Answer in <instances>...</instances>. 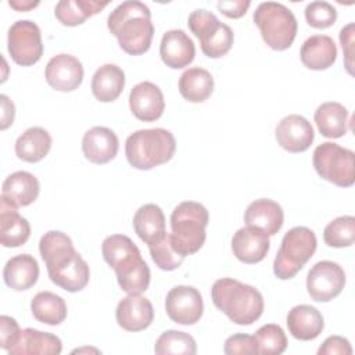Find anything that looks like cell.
<instances>
[{
	"label": "cell",
	"instance_id": "1",
	"mask_svg": "<svg viewBox=\"0 0 355 355\" xmlns=\"http://www.w3.org/2000/svg\"><path fill=\"white\" fill-rule=\"evenodd\" d=\"M42 259L47 266L50 280L65 291L83 290L90 279L87 262L75 250L71 237L60 230L44 233L39 241Z\"/></svg>",
	"mask_w": 355,
	"mask_h": 355
},
{
	"label": "cell",
	"instance_id": "2",
	"mask_svg": "<svg viewBox=\"0 0 355 355\" xmlns=\"http://www.w3.org/2000/svg\"><path fill=\"white\" fill-rule=\"evenodd\" d=\"M101 254L114 269L121 290L141 294L150 286V268L141 258L137 245L125 234H111L103 240Z\"/></svg>",
	"mask_w": 355,
	"mask_h": 355
},
{
	"label": "cell",
	"instance_id": "3",
	"mask_svg": "<svg viewBox=\"0 0 355 355\" xmlns=\"http://www.w3.org/2000/svg\"><path fill=\"white\" fill-rule=\"evenodd\" d=\"M107 26L118 39L119 47L130 54L140 55L146 53L154 36L150 8L136 0L123 1L108 15Z\"/></svg>",
	"mask_w": 355,
	"mask_h": 355
},
{
	"label": "cell",
	"instance_id": "4",
	"mask_svg": "<svg viewBox=\"0 0 355 355\" xmlns=\"http://www.w3.org/2000/svg\"><path fill=\"white\" fill-rule=\"evenodd\" d=\"M214 305L233 323L248 326L263 312V297L252 286L232 277L218 279L211 288Z\"/></svg>",
	"mask_w": 355,
	"mask_h": 355
},
{
	"label": "cell",
	"instance_id": "5",
	"mask_svg": "<svg viewBox=\"0 0 355 355\" xmlns=\"http://www.w3.org/2000/svg\"><path fill=\"white\" fill-rule=\"evenodd\" d=\"M175 150V136L162 128L136 130L125 143L128 162L140 171H148L168 162Z\"/></svg>",
	"mask_w": 355,
	"mask_h": 355
},
{
	"label": "cell",
	"instance_id": "6",
	"mask_svg": "<svg viewBox=\"0 0 355 355\" xmlns=\"http://www.w3.org/2000/svg\"><path fill=\"white\" fill-rule=\"evenodd\" d=\"M208 222V209L200 202L183 201L175 207L171 215V237L175 250L184 258L196 254L205 243Z\"/></svg>",
	"mask_w": 355,
	"mask_h": 355
},
{
	"label": "cell",
	"instance_id": "7",
	"mask_svg": "<svg viewBox=\"0 0 355 355\" xmlns=\"http://www.w3.org/2000/svg\"><path fill=\"white\" fill-rule=\"evenodd\" d=\"M254 22L263 42L276 51L287 50L295 36L298 24L293 11L277 1H263L254 11Z\"/></svg>",
	"mask_w": 355,
	"mask_h": 355
},
{
	"label": "cell",
	"instance_id": "8",
	"mask_svg": "<svg viewBox=\"0 0 355 355\" xmlns=\"http://www.w3.org/2000/svg\"><path fill=\"white\" fill-rule=\"evenodd\" d=\"M318 240L309 227L295 226L290 229L280 244L273 261V273L280 280L293 279L316 251Z\"/></svg>",
	"mask_w": 355,
	"mask_h": 355
},
{
	"label": "cell",
	"instance_id": "9",
	"mask_svg": "<svg viewBox=\"0 0 355 355\" xmlns=\"http://www.w3.org/2000/svg\"><path fill=\"white\" fill-rule=\"evenodd\" d=\"M312 162L315 171L322 179L338 187H349L355 182L352 150L344 148L331 141H324L315 148Z\"/></svg>",
	"mask_w": 355,
	"mask_h": 355
},
{
	"label": "cell",
	"instance_id": "10",
	"mask_svg": "<svg viewBox=\"0 0 355 355\" xmlns=\"http://www.w3.org/2000/svg\"><path fill=\"white\" fill-rule=\"evenodd\" d=\"M7 49L15 64L22 67L36 64L43 55L39 26L29 19L15 21L8 29Z\"/></svg>",
	"mask_w": 355,
	"mask_h": 355
},
{
	"label": "cell",
	"instance_id": "11",
	"mask_svg": "<svg viewBox=\"0 0 355 355\" xmlns=\"http://www.w3.org/2000/svg\"><path fill=\"white\" fill-rule=\"evenodd\" d=\"M344 286L345 272L333 261L316 262L306 276V291L318 302L331 301L341 294Z\"/></svg>",
	"mask_w": 355,
	"mask_h": 355
},
{
	"label": "cell",
	"instance_id": "12",
	"mask_svg": "<svg viewBox=\"0 0 355 355\" xmlns=\"http://www.w3.org/2000/svg\"><path fill=\"white\" fill-rule=\"evenodd\" d=\"M165 311L171 320L179 324L197 323L204 312L200 291L193 286H175L165 298Z\"/></svg>",
	"mask_w": 355,
	"mask_h": 355
},
{
	"label": "cell",
	"instance_id": "13",
	"mask_svg": "<svg viewBox=\"0 0 355 355\" xmlns=\"http://www.w3.org/2000/svg\"><path fill=\"white\" fill-rule=\"evenodd\" d=\"M44 76L54 90L73 92L83 80V65L71 54H57L49 60Z\"/></svg>",
	"mask_w": 355,
	"mask_h": 355
},
{
	"label": "cell",
	"instance_id": "14",
	"mask_svg": "<svg viewBox=\"0 0 355 355\" xmlns=\"http://www.w3.org/2000/svg\"><path fill=\"white\" fill-rule=\"evenodd\" d=\"M276 140L288 153H302L308 150L315 139L311 122L298 114L284 116L276 126Z\"/></svg>",
	"mask_w": 355,
	"mask_h": 355
},
{
	"label": "cell",
	"instance_id": "15",
	"mask_svg": "<svg viewBox=\"0 0 355 355\" xmlns=\"http://www.w3.org/2000/svg\"><path fill=\"white\" fill-rule=\"evenodd\" d=\"M129 107L137 119L143 122L157 121L165 110L164 94L155 83L140 82L129 93Z\"/></svg>",
	"mask_w": 355,
	"mask_h": 355
},
{
	"label": "cell",
	"instance_id": "16",
	"mask_svg": "<svg viewBox=\"0 0 355 355\" xmlns=\"http://www.w3.org/2000/svg\"><path fill=\"white\" fill-rule=\"evenodd\" d=\"M118 324L126 331H141L154 320V308L148 298L140 294H128L115 311Z\"/></svg>",
	"mask_w": 355,
	"mask_h": 355
},
{
	"label": "cell",
	"instance_id": "17",
	"mask_svg": "<svg viewBox=\"0 0 355 355\" xmlns=\"http://www.w3.org/2000/svg\"><path fill=\"white\" fill-rule=\"evenodd\" d=\"M269 248V236L252 226L239 229L232 239V251L234 257L244 263H258L263 261Z\"/></svg>",
	"mask_w": 355,
	"mask_h": 355
},
{
	"label": "cell",
	"instance_id": "18",
	"mask_svg": "<svg viewBox=\"0 0 355 355\" xmlns=\"http://www.w3.org/2000/svg\"><path fill=\"white\" fill-rule=\"evenodd\" d=\"M159 55L166 67L180 69L193 62L196 46L184 31L171 29L162 35Z\"/></svg>",
	"mask_w": 355,
	"mask_h": 355
},
{
	"label": "cell",
	"instance_id": "19",
	"mask_svg": "<svg viewBox=\"0 0 355 355\" xmlns=\"http://www.w3.org/2000/svg\"><path fill=\"white\" fill-rule=\"evenodd\" d=\"M119 148L118 136L105 126L89 129L82 139V151L86 159L93 164H107L115 158Z\"/></svg>",
	"mask_w": 355,
	"mask_h": 355
},
{
	"label": "cell",
	"instance_id": "20",
	"mask_svg": "<svg viewBox=\"0 0 355 355\" xmlns=\"http://www.w3.org/2000/svg\"><path fill=\"white\" fill-rule=\"evenodd\" d=\"M40 191L39 180L26 171H17L8 175L1 184V200L19 208L28 207L36 201Z\"/></svg>",
	"mask_w": 355,
	"mask_h": 355
},
{
	"label": "cell",
	"instance_id": "21",
	"mask_svg": "<svg viewBox=\"0 0 355 355\" xmlns=\"http://www.w3.org/2000/svg\"><path fill=\"white\" fill-rule=\"evenodd\" d=\"M283 220V208L270 198H258L252 201L244 212L245 225L259 229L268 236H275L282 229Z\"/></svg>",
	"mask_w": 355,
	"mask_h": 355
},
{
	"label": "cell",
	"instance_id": "22",
	"mask_svg": "<svg viewBox=\"0 0 355 355\" xmlns=\"http://www.w3.org/2000/svg\"><path fill=\"white\" fill-rule=\"evenodd\" d=\"M286 323L290 334L301 341L315 340L324 327L322 313L315 306L306 304L293 306L288 311Z\"/></svg>",
	"mask_w": 355,
	"mask_h": 355
},
{
	"label": "cell",
	"instance_id": "23",
	"mask_svg": "<svg viewBox=\"0 0 355 355\" xmlns=\"http://www.w3.org/2000/svg\"><path fill=\"white\" fill-rule=\"evenodd\" d=\"M300 58L301 62L309 69H327L337 60V46L327 35H313L302 43Z\"/></svg>",
	"mask_w": 355,
	"mask_h": 355
},
{
	"label": "cell",
	"instance_id": "24",
	"mask_svg": "<svg viewBox=\"0 0 355 355\" xmlns=\"http://www.w3.org/2000/svg\"><path fill=\"white\" fill-rule=\"evenodd\" d=\"M17 209L0 198V243L7 248L24 245L31 236L29 222Z\"/></svg>",
	"mask_w": 355,
	"mask_h": 355
},
{
	"label": "cell",
	"instance_id": "25",
	"mask_svg": "<svg viewBox=\"0 0 355 355\" xmlns=\"http://www.w3.org/2000/svg\"><path fill=\"white\" fill-rule=\"evenodd\" d=\"M61 351L62 343L57 336L26 327L21 330L17 344L7 352L10 355H58Z\"/></svg>",
	"mask_w": 355,
	"mask_h": 355
},
{
	"label": "cell",
	"instance_id": "26",
	"mask_svg": "<svg viewBox=\"0 0 355 355\" xmlns=\"http://www.w3.org/2000/svg\"><path fill=\"white\" fill-rule=\"evenodd\" d=\"M3 279L15 291L29 290L39 279V263L36 258L29 254H19L10 258L4 265Z\"/></svg>",
	"mask_w": 355,
	"mask_h": 355
},
{
	"label": "cell",
	"instance_id": "27",
	"mask_svg": "<svg viewBox=\"0 0 355 355\" xmlns=\"http://www.w3.org/2000/svg\"><path fill=\"white\" fill-rule=\"evenodd\" d=\"M125 86V72L116 64H104L92 78V93L101 103L116 100Z\"/></svg>",
	"mask_w": 355,
	"mask_h": 355
},
{
	"label": "cell",
	"instance_id": "28",
	"mask_svg": "<svg viewBox=\"0 0 355 355\" xmlns=\"http://www.w3.org/2000/svg\"><path fill=\"white\" fill-rule=\"evenodd\" d=\"M313 119L320 135L329 139H338L348 130V110L337 101L320 104Z\"/></svg>",
	"mask_w": 355,
	"mask_h": 355
},
{
	"label": "cell",
	"instance_id": "29",
	"mask_svg": "<svg viewBox=\"0 0 355 355\" xmlns=\"http://www.w3.org/2000/svg\"><path fill=\"white\" fill-rule=\"evenodd\" d=\"M50 148L51 136L46 129L40 126L26 129L15 141L17 157L31 164L42 161L49 154Z\"/></svg>",
	"mask_w": 355,
	"mask_h": 355
},
{
	"label": "cell",
	"instance_id": "30",
	"mask_svg": "<svg viewBox=\"0 0 355 355\" xmlns=\"http://www.w3.org/2000/svg\"><path fill=\"white\" fill-rule=\"evenodd\" d=\"M133 227L140 240L150 245L166 233L165 215L157 204H144L133 216Z\"/></svg>",
	"mask_w": 355,
	"mask_h": 355
},
{
	"label": "cell",
	"instance_id": "31",
	"mask_svg": "<svg viewBox=\"0 0 355 355\" xmlns=\"http://www.w3.org/2000/svg\"><path fill=\"white\" fill-rule=\"evenodd\" d=\"M179 92L190 103H202L214 92V78L204 68H189L179 78Z\"/></svg>",
	"mask_w": 355,
	"mask_h": 355
},
{
	"label": "cell",
	"instance_id": "32",
	"mask_svg": "<svg viewBox=\"0 0 355 355\" xmlns=\"http://www.w3.org/2000/svg\"><path fill=\"white\" fill-rule=\"evenodd\" d=\"M31 311L37 322L50 326L61 324L68 313L64 298L51 291L37 293L31 301Z\"/></svg>",
	"mask_w": 355,
	"mask_h": 355
},
{
	"label": "cell",
	"instance_id": "33",
	"mask_svg": "<svg viewBox=\"0 0 355 355\" xmlns=\"http://www.w3.org/2000/svg\"><path fill=\"white\" fill-rule=\"evenodd\" d=\"M110 1L61 0L55 4V18L65 26H78L92 15L100 12Z\"/></svg>",
	"mask_w": 355,
	"mask_h": 355
},
{
	"label": "cell",
	"instance_id": "34",
	"mask_svg": "<svg viewBox=\"0 0 355 355\" xmlns=\"http://www.w3.org/2000/svg\"><path fill=\"white\" fill-rule=\"evenodd\" d=\"M154 352L158 355H194L197 352V344L189 333L166 330L157 338Z\"/></svg>",
	"mask_w": 355,
	"mask_h": 355
},
{
	"label": "cell",
	"instance_id": "35",
	"mask_svg": "<svg viewBox=\"0 0 355 355\" xmlns=\"http://www.w3.org/2000/svg\"><path fill=\"white\" fill-rule=\"evenodd\" d=\"M323 240L329 247L334 248L352 245L355 240V218L344 215L333 219L323 230Z\"/></svg>",
	"mask_w": 355,
	"mask_h": 355
},
{
	"label": "cell",
	"instance_id": "36",
	"mask_svg": "<svg viewBox=\"0 0 355 355\" xmlns=\"http://www.w3.org/2000/svg\"><path fill=\"white\" fill-rule=\"evenodd\" d=\"M234 35L229 25L219 22L209 33L200 39L201 51L209 58H219L229 53L233 46Z\"/></svg>",
	"mask_w": 355,
	"mask_h": 355
},
{
	"label": "cell",
	"instance_id": "37",
	"mask_svg": "<svg viewBox=\"0 0 355 355\" xmlns=\"http://www.w3.org/2000/svg\"><path fill=\"white\" fill-rule=\"evenodd\" d=\"M148 248L154 263L162 270H175L184 261V257L175 250L171 233H165L157 241L150 244Z\"/></svg>",
	"mask_w": 355,
	"mask_h": 355
},
{
	"label": "cell",
	"instance_id": "38",
	"mask_svg": "<svg viewBox=\"0 0 355 355\" xmlns=\"http://www.w3.org/2000/svg\"><path fill=\"white\" fill-rule=\"evenodd\" d=\"M258 344V354L279 355L287 348V337L284 330L275 323L263 324L254 334Z\"/></svg>",
	"mask_w": 355,
	"mask_h": 355
},
{
	"label": "cell",
	"instance_id": "39",
	"mask_svg": "<svg viewBox=\"0 0 355 355\" xmlns=\"http://www.w3.org/2000/svg\"><path fill=\"white\" fill-rule=\"evenodd\" d=\"M305 19L312 28L326 29L334 25L337 10L327 1H312L305 7Z\"/></svg>",
	"mask_w": 355,
	"mask_h": 355
},
{
	"label": "cell",
	"instance_id": "40",
	"mask_svg": "<svg viewBox=\"0 0 355 355\" xmlns=\"http://www.w3.org/2000/svg\"><path fill=\"white\" fill-rule=\"evenodd\" d=\"M219 22L220 21L216 18L215 14H212L211 11H207L204 8L191 11V14L189 15V19H187V25H189L190 31L198 39H201L208 32H211Z\"/></svg>",
	"mask_w": 355,
	"mask_h": 355
},
{
	"label": "cell",
	"instance_id": "41",
	"mask_svg": "<svg viewBox=\"0 0 355 355\" xmlns=\"http://www.w3.org/2000/svg\"><path fill=\"white\" fill-rule=\"evenodd\" d=\"M223 352L226 355H237V354L254 355V354H258V344L254 336L239 333L226 338Z\"/></svg>",
	"mask_w": 355,
	"mask_h": 355
},
{
	"label": "cell",
	"instance_id": "42",
	"mask_svg": "<svg viewBox=\"0 0 355 355\" xmlns=\"http://www.w3.org/2000/svg\"><path fill=\"white\" fill-rule=\"evenodd\" d=\"M21 336V329L17 320L11 316H0V347L6 351L11 349Z\"/></svg>",
	"mask_w": 355,
	"mask_h": 355
},
{
	"label": "cell",
	"instance_id": "43",
	"mask_svg": "<svg viewBox=\"0 0 355 355\" xmlns=\"http://www.w3.org/2000/svg\"><path fill=\"white\" fill-rule=\"evenodd\" d=\"M319 355H351L352 347L345 337L330 336L318 349Z\"/></svg>",
	"mask_w": 355,
	"mask_h": 355
},
{
	"label": "cell",
	"instance_id": "44",
	"mask_svg": "<svg viewBox=\"0 0 355 355\" xmlns=\"http://www.w3.org/2000/svg\"><path fill=\"white\" fill-rule=\"evenodd\" d=\"M354 29H355L354 22H349L340 31V43H341V47H343V51H344V64H345V68H347L349 75H354V71H352V67H354V62H352V58H354V33H355Z\"/></svg>",
	"mask_w": 355,
	"mask_h": 355
},
{
	"label": "cell",
	"instance_id": "45",
	"mask_svg": "<svg viewBox=\"0 0 355 355\" xmlns=\"http://www.w3.org/2000/svg\"><path fill=\"white\" fill-rule=\"evenodd\" d=\"M251 6L250 0H230V1H218L216 7L218 10L226 15L227 18H241L248 7Z\"/></svg>",
	"mask_w": 355,
	"mask_h": 355
},
{
	"label": "cell",
	"instance_id": "46",
	"mask_svg": "<svg viewBox=\"0 0 355 355\" xmlns=\"http://www.w3.org/2000/svg\"><path fill=\"white\" fill-rule=\"evenodd\" d=\"M0 100H1V130H6L14 122L15 107L6 94H1Z\"/></svg>",
	"mask_w": 355,
	"mask_h": 355
},
{
	"label": "cell",
	"instance_id": "47",
	"mask_svg": "<svg viewBox=\"0 0 355 355\" xmlns=\"http://www.w3.org/2000/svg\"><path fill=\"white\" fill-rule=\"evenodd\" d=\"M8 6L17 11H29L39 6V1L32 0H10Z\"/></svg>",
	"mask_w": 355,
	"mask_h": 355
},
{
	"label": "cell",
	"instance_id": "48",
	"mask_svg": "<svg viewBox=\"0 0 355 355\" xmlns=\"http://www.w3.org/2000/svg\"><path fill=\"white\" fill-rule=\"evenodd\" d=\"M87 351H93V352H96V354L100 352V351L96 349V348H78V349H73L72 354H80V352H87Z\"/></svg>",
	"mask_w": 355,
	"mask_h": 355
}]
</instances>
